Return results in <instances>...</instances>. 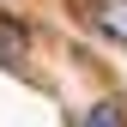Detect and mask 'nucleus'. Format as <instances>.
<instances>
[{
  "mask_svg": "<svg viewBox=\"0 0 127 127\" xmlns=\"http://www.w3.org/2000/svg\"><path fill=\"white\" fill-rule=\"evenodd\" d=\"M91 24H97L109 42H127V0H97V6H91Z\"/></svg>",
  "mask_w": 127,
  "mask_h": 127,
  "instance_id": "f03ea898",
  "label": "nucleus"
},
{
  "mask_svg": "<svg viewBox=\"0 0 127 127\" xmlns=\"http://www.w3.org/2000/svg\"><path fill=\"white\" fill-rule=\"evenodd\" d=\"M79 127H127V121H121V103H109V97H103V103H91Z\"/></svg>",
  "mask_w": 127,
  "mask_h": 127,
  "instance_id": "7ed1b4c3",
  "label": "nucleus"
},
{
  "mask_svg": "<svg viewBox=\"0 0 127 127\" xmlns=\"http://www.w3.org/2000/svg\"><path fill=\"white\" fill-rule=\"evenodd\" d=\"M24 55H30V30L0 12V67H24Z\"/></svg>",
  "mask_w": 127,
  "mask_h": 127,
  "instance_id": "f257e3e1",
  "label": "nucleus"
}]
</instances>
